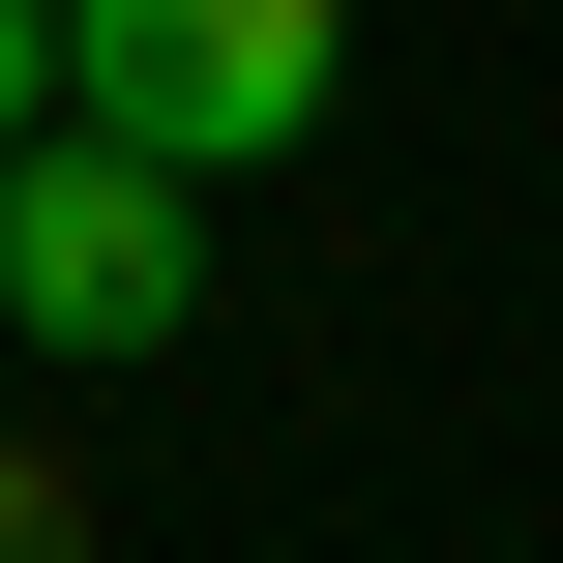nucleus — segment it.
Segmentation results:
<instances>
[{
    "label": "nucleus",
    "instance_id": "nucleus-1",
    "mask_svg": "<svg viewBox=\"0 0 563 563\" xmlns=\"http://www.w3.org/2000/svg\"><path fill=\"white\" fill-rule=\"evenodd\" d=\"M208 327V178L178 148H119L89 89L0 148V356H59V386H119V356H178Z\"/></svg>",
    "mask_w": 563,
    "mask_h": 563
},
{
    "label": "nucleus",
    "instance_id": "nucleus-2",
    "mask_svg": "<svg viewBox=\"0 0 563 563\" xmlns=\"http://www.w3.org/2000/svg\"><path fill=\"white\" fill-rule=\"evenodd\" d=\"M59 89L178 178H267V148L356 119V0H59Z\"/></svg>",
    "mask_w": 563,
    "mask_h": 563
},
{
    "label": "nucleus",
    "instance_id": "nucleus-3",
    "mask_svg": "<svg viewBox=\"0 0 563 563\" xmlns=\"http://www.w3.org/2000/svg\"><path fill=\"white\" fill-rule=\"evenodd\" d=\"M30 119H59V0H0V148H30Z\"/></svg>",
    "mask_w": 563,
    "mask_h": 563
}]
</instances>
